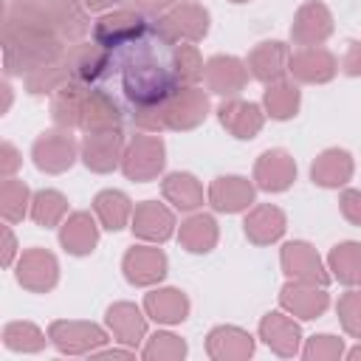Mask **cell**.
Listing matches in <instances>:
<instances>
[{"mask_svg":"<svg viewBox=\"0 0 361 361\" xmlns=\"http://www.w3.org/2000/svg\"><path fill=\"white\" fill-rule=\"evenodd\" d=\"M51 336L62 353H85L104 341V333L99 327L82 324V322H56L51 327Z\"/></svg>","mask_w":361,"mask_h":361,"instance_id":"cell-4","label":"cell"},{"mask_svg":"<svg viewBox=\"0 0 361 361\" xmlns=\"http://www.w3.org/2000/svg\"><path fill=\"white\" fill-rule=\"evenodd\" d=\"M341 212L353 220V223H361V192H344L341 197Z\"/></svg>","mask_w":361,"mask_h":361,"instance_id":"cell-38","label":"cell"},{"mask_svg":"<svg viewBox=\"0 0 361 361\" xmlns=\"http://www.w3.org/2000/svg\"><path fill=\"white\" fill-rule=\"evenodd\" d=\"M341 319L350 333L361 336V296L358 293H347L341 299Z\"/></svg>","mask_w":361,"mask_h":361,"instance_id":"cell-35","label":"cell"},{"mask_svg":"<svg viewBox=\"0 0 361 361\" xmlns=\"http://www.w3.org/2000/svg\"><path fill=\"white\" fill-rule=\"evenodd\" d=\"M164 107H166V124L192 127L206 116V96L195 87H186V90H178L172 99H166Z\"/></svg>","mask_w":361,"mask_h":361,"instance_id":"cell-5","label":"cell"},{"mask_svg":"<svg viewBox=\"0 0 361 361\" xmlns=\"http://www.w3.org/2000/svg\"><path fill=\"white\" fill-rule=\"evenodd\" d=\"M110 62H113V54H107L104 45H99V42L96 45H79L68 56V68L79 82H93V79L104 76Z\"/></svg>","mask_w":361,"mask_h":361,"instance_id":"cell-6","label":"cell"},{"mask_svg":"<svg viewBox=\"0 0 361 361\" xmlns=\"http://www.w3.org/2000/svg\"><path fill=\"white\" fill-rule=\"evenodd\" d=\"M149 25H147V20L138 11H118V14L102 17L99 25H96V31H93V37H96L99 45H104V48L113 51V48H121L124 42L141 37Z\"/></svg>","mask_w":361,"mask_h":361,"instance_id":"cell-2","label":"cell"},{"mask_svg":"<svg viewBox=\"0 0 361 361\" xmlns=\"http://www.w3.org/2000/svg\"><path fill=\"white\" fill-rule=\"evenodd\" d=\"M96 214L102 217L104 228L116 231L124 226L127 214H130V200L121 195V192H102L96 197Z\"/></svg>","mask_w":361,"mask_h":361,"instance_id":"cell-30","label":"cell"},{"mask_svg":"<svg viewBox=\"0 0 361 361\" xmlns=\"http://www.w3.org/2000/svg\"><path fill=\"white\" fill-rule=\"evenodd\" d=\"M344 71L347 73H361V42H355L344 59Z\"/></svg>","mask_w":361,"mask_h":361,"instance_id":"cell-39","label":"cell"},{"mask_svg":"<svg viewBox=\"0 0 361 361\" xmlns=\"http://www.w3.org/2000/svg\"><path fill=\"white\" fill-rule=\"evenodd\" d=\"M158 25H161L169 37L180 34V37L197 39V37H203L206 28H209V14H206L203 8H197V6H180L172 17H166V20L158 23Z\"/></svg>","mask_w":361,"mask_h":361,"instance_id":"cell-19","label":"cell"},{"mask_svg":"<svg viewBox=\"0 0 361 361\" xmlns=\"http://www.w3.org/2000/svg\"><path fill=\"white\" fill-rule=\"evenodd\" d=\"M164 166V147L158 138H138L130 149V158L124 164L127 175L135 180H147L152 178L158 169Z\"/></svg>","mask_w":361,"mask_h":361,"instance_id":"cell-8","label":"cell"},{"mask_svg":"<svg viewBox=\"0 0 361 361\" xmlns=\"http://www.w3.org/2000/svg\"><path fill=\"white\" fill-rule=\"evenodd\" d=\"M110 324L118 333V341L135 344L144 336V319L133 305H116L110 307Z\"/></svg>","mask_w":361,"mask_h":361,"instance_id":"cell-29","label":"cell"},{"mask_svg":"<svg viewBox=\"0 0 361 361\" xmlns=\"http://www.w3.org/2000/svg\"><path fill=\"white\" fill-rule=\"evenodd\" d=\"M290 71H293L296 76L307 79V82H324V79L333 76L336 62H333V56H330L327 51H322V48H305L302 54L290 56Z\"/></svg>","mask_w":361,"mask_h":361,"instance_id":"cell-17","label":"cell"},{"mask_svg":"<svg viewBox=\"0 0 361 361\" xmlns=\"http://www.w3.org/2000/svg\"><path fill=\"white\" fill-rule=\"evenodd\" d=\"M34 161H37L39 169L62 172L65 166L73 164V144H71V138L62 135V133H45L34 144Z\"/></svg>","mask_w":361,"mask_h":361,"instance_id":"cell-7","label":"cell"},{"mask_svg":"<svg viewBox=\"0 0 361 361\" xmlns=\"http://www.w3.org/2000/svg\"><path fill=\"white\" fill-rule=\"evenodd\" d=\"M180 240H183V245L189 248V251H209L212 245H214V240H217V228H214V220L212 217H206V214H197V217H192L189 223H183V228H180Z\"/></svg>","mask_w":361,"mask_h":361,"instance_id":"cell-27","label":"cell"},{"mask_svg":"<svg viewBox=\"0 0 361 361\" xmlns=\"http://www.w3.org/2000/svg\"><path fill=\"white\" fill-rule=\"evenodd\" d=\"M282 305L290 307L293 313H299L302 319H313L327 307V296H324V290H316V288H293V285H288L282 290Z\"/></svg>","mask_w":361,"mask_h":361,"instance_id":"cell-25","label":"cell"},{"mask_svg":"<svg viewBox=\"0 0 361 361\" xmlns=\"http://www.w3.org/2000/svg\"><path fill=\"white\" fill-rule=\"evenodd\" d=\"M113 59L121 68V87L135 107H161L180 90L178 51L158 23L116 48Z\"/></svg>","mask_w":361,"mask_h":361,"instance_id":"cell-1","label":"cell"},{"mask_svg":"<svg viewBox=\"0 0 361 361\" xmlns=\"http://www.w3.org/2000/svg\"><path fill=\"white\" fill-rule=\"evenodd\" d=\"M133 231H135L138 237H147V240H166V237L172 234V214H169L164 206L147 200L144 206L135 209Z\"/></svg>","mask_w":361,"mask_h":361,"instance_id":"cell-12","label":"cell"},{"mask_svg":"<svg viewBox=\"0 0 361 361\" xmlns=\"http://www.w3.org/2000/svg\"><path fill=\"white\" fill-rule=\"evenodd\" d=\"M59 240H62V245H65L71 254H87V251H93V245H96V223L90 220V214L76 212V214L65 223Z\"/></svg>","mask_w":361,"mask_h":361,"instance_id":"cell-21","label":"cell"},{"mask_svg":"<svg viewBox=\"0 0 361 361\" xmlns=\"http://www.w3.org/2000/svg\"><path fill=\"white\" fill-rule=\"evenodd\" d=\"M285 231V217L279 209L274 206H262L257 209L248 220H245V234L257 243H268V240H276L279 234Z\"/></svg>","mask_w":361,"mask_h":361,"instance_id":"cell-24","label":"cell"},{"mask_svg":"<svg viewBox=\"0 0 361 361\" xmlns=\"http://www.w3.org/2000/svg\"><path fill=\"white\" fill-rule=\"evenodd\" d=\"M220 121L237 135V138H254V133L262 127V116L257 104L245 102H228L220 107Z\"/></svg>","mask_w":361,"mask_h":361,"instance_id":"cell-15","label":"cell"},{"mask_svg":"<svg viewBox=\"0 0 361 361\" xmlns=\"http://www.w3.org/2000/svg\"><path fill=\"white\" fill-rule=\"evenodd\" d=\"M282 262L288 268V274L299 276L302 282H324V274H322V262L316 257V251L307 245V243H290L285 245L282 251Z\"/></svg>","mask_w":361,"mask_h":361,"instance_id":"cell-13","label":"cell"},{"mask_svg":"<svg viewBox=\"0 0 361 361\" xmlns=\"http://www.w3.org/2000/svg\"><path fill=\"white\" fill-rule=\"evenodd\" d=\"M206 79L217 93H237L245 82L243 62L234 56H214L206 65Z\"/></svg>","mask_w":361,"mask_h":361,"instance_id":"cell-16","label":"cell"},{"mask_svg":"<svg viewBox=\"0 0 361 361\" xmlns=\"http://www.w3.org/2000/svg\"><path fill=\"white\" fill-rule=\"evenodd\" d=\"M353 164L344 149H327L316 164H313V180L322 186H338L350 178Z\"/></svg>","mask_w":361,"mask_h":361,"instance_id":"cell-23","label":"cell"},{"mask_svg":"<svg viewBox=\"0 0 361 361\" xmlns=\"http://www.w3.org/2000/svg\"><path fill=\"white\" fill-rule=\"evenodd\" d=\"M152 338H155V341L144 350L147 358H155V355H183V353H186V344H183L180 338L169 336V333H158V336H152Z\"/></svg>","mask_w":361,"mask_h":361,"instance_id":"cell-34","label":"cell"},{"mask_svg":"<svg viewBox=\"0 0 361 361\" xmlns=\"http://www.w3.org/2000/svg\"><path fill=\"white\" fill-rule=\"evenodd\" d=\"M361 355V347H355V350H350V358H358Z\"/></svg>","mask_w":361,"mask_h":361,"instance_id":"cell-41","label":"cell"},{"mask_svg":"<svg viewBox=\"0 0 361 361\" xmlns=\"http://www.w3.org/2000/svg\"><path fill=\"white\" fill-rule=\"evenodd\" d=\"M212 203H214V209H220V212H237V209H243V206H248L251 200H254V189H251V183L245 180V178H217L214 183H212Z\"/></svg>","mask_w":361,"mask_h":361,"instance_id":"cell-10","label":"cell"},{"mask_svg":"<svg viewBox=\"0 0 361 361\" xmlns=\"http://www.w3.org/2000/svg\"><path fill=\"white\" fill-rule=\"evenodd\" d=\"M147 310L155 322H166V324H175V322H183L186 319V310H189V302L180 290H155L147 296Z\"/></svg>","mask_w":361,"mask_h":361,"instance_id":"cell-22","label":"cell"},{"mask_svg":"<svg viewBox=\"0 0 361 361\" xmlns=\"http://www.w3.org/2000/svg\"><path fill=\"white\" fill-rule=\"evenodd\" d=\"M85 113H87L85 124L90 127V133H107V130H113V127L118 124V118H121L116 102H113L110 96H104V93H93V96L87 99V104H85Z\"/></svg>","mask_w":361,"mask_h":361,"instance_id":"cell-26","label":"cell"},{"mask_svg":"<svg viewBox=\"0 0 361 361\" xmlns=\"http://www.w3.org/2000/svg\"><path fill=\"white\" fill-rule=\"evenodd\" d=\"M118 133L107 130V133H90L87 141H85V164L99 169V172H107L116 166V152H118Z\"/></svg>","mask_w":361,"mask_h":361,"instance_id":"cell-18","label":"cell"},{"mask_svg":"<svg viewBox=\"0 0 361 361\" xmlns=\"http://www.w3.org/2000/svg\"><path fill=\"white\" fill-rule=\"evenodd\" d=\"M164 195L169 200H175V206H180V209H195L200 203V197H203V192L195 183V178L192 175H180V172H175V175L166 178Z\"/></svg>","mask_w":361,"mask_h":361,"instance_id":"cell-31","label":"cell"},{"mask_svg":"<svg viewBox=\"0 0 361 361\" xmlns=\"http://www.w3.org/2000/svg\"><path fill=\"white\" fill-rule=\"evenodd\" d=\"M124 271L127 279L135 285H149L155 279H161L166 274V257L158 248L149 245H138L124 257Z\"/></svg>","mask_w":361,"mask_h":361,"instance_id":"cell-3","label":"cell"},{"mask_svg":"<svg viewBox=\"0 0 361 361\" xmlns=\"http://www.w3.org/2000/svg\"><path fill=\"white\" fill-rule=\"evenodd\" d=\"M265 104H268L274 118H290L299 107V90L288 82H279V85L265 90Z\"/></svg>","mask_w":361,"mask_h":361,"instance_id":"cell-32","label":"cell"},{"mask_svg":"<svg viewBox=\"0 0 361 361\" xmlns=\"http://www.w3.org/2000/svg\"><path fill=\"white\" fill-rule=\"evenodd\" d=\"M25 197H28V189L23 183H6L3 186V212H6L8 220H17L14 206L17 203H25Z\"/></svg>","mask_w":361,"mask_h":361,"instance_id":"cell-36","label":"cell"},{"mask_svg":"<svg viewBox=\"0 0 361 361\" xmlns=\"http://www.w3.org/2000/svg\"><path fill=\"white\" fill-rule=\"evenodd\" d=\"M293 175H296V166H293L290 155L282 152V149L265 152V155L259 158V164H257V180H259V186L268 189V192L285 189V186L293 180Z\"/></svg>","mask_w":361,"mask_h":361,"instance_id":"cell-9","label":"cell"},{"mask_svg":"<svg viewBox=\"0 0 361 361\" xmlns=\"http://www.w3.org/2000/svg\"><path fill=\"white\" fill-rule=\"evenodd\" d=\"M234 3H245V0H234Z\"/></svg>","mask_w":361,"mask_h":361,"instance_id":"cell-42","label":"cell"},{"mask_svg":"<svg viewBox=\"0 0 361 361\" xmlns=\"http://www.w3.org/2000/svg\"><path fill=\"white\" fill-rule=\"evenodd\" d=\"M307 358H319V355H341V341L333 336H313L310 347L305 350Z\"/></svg>","mask_w":361,"mask_h":361,"instance_id":"cell-37","label":"cell"},{"mask_svg":"<svg viewBox=\"0 0 361 361\" xmlns=\"http://www.w3.org/2000/svg\"><path fill=\"white\" fill-rule=\"evenodd\" d=\"M251 71L262 82H274L288 71V48L282 42H262L251 54Z\"/></svg>","mask_w":361,"mask_h":361,"instance_id":"cell-14","label":"cell"},{"mask_svg":"<svg viewBox=\"0 0 361 361\" xmlns=\"http://www.w3.org/2000/svg\"><path fill=\"white\" fill-rule=\"evenodd\" d=\"M330 265L341 282H347V285L361 282V245L358 243L336 245V251L330 254Z\"/></svg>","mask_w":361,"mask_h":361,"instance_id":"cell-28","label":"cell"},{"mask_svg":"<svg viewBox=\"0 0 361 361\" xmlns=\"http://www.w3.org/2000/svg\"><path fill=\"white\" fill-rule=\"evenodd\" d=\"M113 3H121V0H85V6L93 8V11H99V8H104V6H113Z\"/></svg>","mask_w":361,"mask_h":361,"instance_id":"cell-40","label":"cell"},{"mask_svg":"<svg viewBox=\"0 0 361 361\" xmlns=\"http://www.w3.org/2000/svg\"><path fill=\"white\" fill-rule=\"evenodd\" d=\"M65 212V197L59 192H39L34 197V220L39 226H54Z\"/></svg>","mask_w":361,"mask_h":361,"instance_id":"cell-33","label":"cell"},{"mask_svg":"<svg viewBox=\"0 0 361 361\" xmlns=\"http://www.w3.org/2000/svg\"><path fill=\"white\" fill-rule=\"evenodd\" d=\"M262 338L279 353V355H293L299 344V327L288 322L282 313H268L262 322Z\"/></svg>","mask_w":361,"mask_h":361,"instance_id":"cell-20","label":"cell"},{"mask_svg":"<svg viewBox=\"0 0 361 361\" xmlns=\"http://www.w3.org/2000/svg\"><path fill=\"white\" fill-rule=\"evenodd\" d=\"M20 282L34 290H48L56 282V259L45 251H28L20 262Z\"/></svg>","mask_w":361,"mask_h":361,"instance_id":"cell-11","label":"cell"}]
</instances>
